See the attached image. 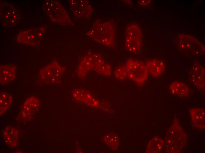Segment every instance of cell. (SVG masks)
I'll return each mask as SVG.
<instances>
[{
  "label": "cell",
  "instance_id": "obj_1",
  "mask_svg": "<svg viewBox=\"0 0 205 153\" xmlns=\"http://www.w3.org/2000/svg\"><path fill=\"white\" fill-rule=\"evenodd\" d=\"M87 34L100 44L111 46L115 42V27L111 22L99 21L94 24Z\"/></svg>",
  "mask_w": 205,
  "mask_h": 153
},
{
  "label": "cell",
  "instance_id": "obj_2",
  "mask_svg": "<svg viewBox=\"0 0 205 153\" xmlns=\"http://www.w3.org/2000/svg\"><path fill=\"white\" fill-rule=\"evenodd\" d=\"M186 141V136L177 120H175L165 137V147L168 153L180 152Z\"/></svg>",
  "mask_w": 205,
  "mask_h": 153
},
{
  "label": "cell",
  "instance_id": "obj_3",
  "mask_svg": "<svg viewBox=\"0 0 205 153\" xmlns=\"http://www.w3.org/2000/svg\"><path fill=\"white\" fill-rule=\"evenodd\" d=\"M141 33L139 27L130 24L126 28L125 33V46L126 51L132 54H137L142 46Z\"/></svg>",
  "mask_w": 205,
  "mask_h": 153
},
{
  "label": "cell",
  "instance_id": "obj_4",
  "mask_svg": "<svg viewBox=\"0 0 205 153\" xmlns=\"http://www.w3.org/2000/svg\"><path fill=\"white\" fill-rule=\"evenodd\" d=\"M128 77L135 82L143 84L147 80L148 71L146 66L141 61L130 59L127 62Z\"/></svg>",
  "mask_w": 205,
  "mask_h": 153
},
{
  "label": "cell",
  "instance_id": "obj_5",
  "mask_svg": "<svg viewBox=\"0 0 205 153\" xmlns=\"http://www.w3.org/2000/svg\"><path fill=\"white\" fill-rule=\"evenodd\" d=\"M47 12L53 20L59 23L68 24L70 19L63 7L56 1H51L47 3Z\"/></svg>",
  "mask_w": 205,
  "mask_h": 153
},
{
  "label": "cell",
  "instance_id": "obj_6",
  "mask_svg": "<svg viewBox=\"0 0 205 153\" xmlns=\"http://www.w3.org/2000/svg\"><path fill=\"white\" fill-rule=\"evenodd\" d=\"M70 8L73 13L81 18H88L92 11V7L87 0H72Z\"/></svg>",
  "mask_w": 205,
  "mask_h": 153
},
{
  "label": "cell",
  "instance_id": "obj_7",
  "mask_svg": "<svg viewBox=\"0 0 205 153\" xmlns=\"http://www.w3.org/2000/svg\"><path fill=\"white\" fill-rule=\"evenodd\" d=\"M180 48L183 51L189 54H199L201 51L202 45L194 38L190 36H184L179 43Z\"/></svg>",
  "mask_w": 205,
  "mask_h": 153
},
{
  "label": "cell",
  "instance_id": "obj_8",
  "mask_svg": "<svg viewBox=\"0 0 205 153\" xmlns=\"http://www.w3.org/2000/svg\"><path fill=\"white\" fill-rule=\"evenodd\" d=\"M190 82L198 88H204V69L200 65L195 66L192 67L189 74Z\"/></svg>",
  "mask_w": 205,
  "mask_h": 153
},
{
  "label": "cell",
  "instance_id": "obj_9",
  "mask_svg": "<svg viewBox=\"0 0 205 153\" xmlns=\"http://www.w3.org/2000/svg\"><path fill=\"white\" fill-rule=\"evenodd\" d=\"M192 122L195 127L199 130H204L205 113L204 109L195 108L190 111Z\"/></svg>",
  "mask_w": 205,
  "mask_h": 153
},
{
  "label": "cell",
  "instance_id": "obj_10",
  "mask_svg": "<svg viewBox=\"0 0 205 153\" xmlns=\"http://www.w3.org/2000/svg\"><path fill=\"white\" fill-rule=\"evenodd\" d=\"M16 67L11 65L0 67V82L1 84H9L12 82L16 76Z\"/></svg>",
  "mask_w": 205,
  "mask_h": 153
},
{
  "label": "cell",
  "instance_id": "obj_11",
  "mask_svg": "<svg viewBox=\"0 0 205 153\" xmlns=\"http://www.w3.org/2000/svg\"><path fill=\"white\" fill-rule=\"evenodd\" d=\"M146 66L148 72L155 77L160 76L165 70L164 63L159 60L153 59L148 61L146 62Z\"/></svg>",
  "mask_w": 205,
  "mask_h": 153
},
{
  "label": "cell",
  "instance_id": "obj_12",
  "mask_svg": "<svg viewBox=\"0 0 205 153\" xmlns=\"http://www.w3.org/2000/svg\"><path fill=\"white\" fill-rule=\"evenodd\" d=\"M39 105L40 102L37 98L34 97L29 98L24 104L23 114L25 117H29L38 110Z\"/></svg>",
  "mask_w": 205,
  "mask_h": 153
},
{
  "label": "cell",
  "instance_id": "obj_13",
  "mask_svg": "<svg viewBox=\"0 0 205 153\" xmlns=\"http://www.w3.org/2000/svg\"><path fill=\"white\" fill-rule=\"evenodd\" d=\"M18 132L11 127H7L4 130V137L5 143L11 147L17 145L18 142Z\"/></svg>",
  "mask_w": 205,
  "mask_h": 153
},
{
  "label": "cell",
  "instance_id": "obj_14",
  "mask_svg": "<svg viewBox=\"0 0 205 153\" xmlns=\"http://www.w3.org/2000/svg\"><path fill=\"white\" fill-rule=\"evenodd\" d=\"M170 89L173 94L181 97L187 96L189 91L187 85L179 81H175L172 83L170 85Z\"/></svg>",
  "mask_w": 205,
  "mask_h": 153
},
{
  "label": "cell",
  "instance_id": "obj_15",
  "mask_svg": "<svg viewBox=\"0 0 205 153\" xmlns=\"http://www.w3.org/2000/svg\"><path fill=\"white\" fill-rule=\"evenodd\" d=\"M164 141L161 138L155 137L149 142L146 151L147 153H160L162 150Z\"/></svg>",
  "mask_w": 205,
  "mask_h": 153
},
{
  "label": "cell",
  "instance_id": "obj_16",
  "mask_svg": "<svg viewBox=\"0 0 205 153\" xmlns=\"http://www.w3.org/2000/svg\"><path fill=\"white\" fill-rule=\"evenodd\" d=\"M12 97L8 93L3 92L0 94V114L4 113L10 106Z\"/></svg>",
  "mask_w": 205,
  "mask_h": 153
},
{
  "label": "cell",
  "instance_id": "obj_17",
  "mask_svg": "<svg viewBox=\"0 0 205 153\" xmlns=\"http://www.w3.org/2000/svg\"><path fill=\"white\" fill-rule=\"evenodd\" d=\"M114 75L115 77L119 80H124L128 77V71L126 66H121L115 70Z\"/></svg>",
  "mask_w": 205,
  "mask_h": 153
},
{
  "label": "cell",
  "instance_id": "obj_18",
  "mask_svg": "<svg viewBox=\"0 0 205 153\" xmlns=\"http://www.w3.org/2000/svg\"><path fill=\"white\" fill-rule=\"evenodd\" d=\"M99 74L105 76H109L111 74L110 66L107 64H103L95 69Z\"/></svg>",
  "mask_w": 205,
  "mask_h": 153
}]
</instances>
